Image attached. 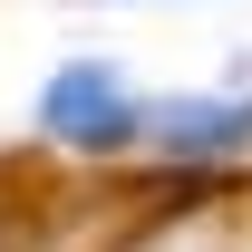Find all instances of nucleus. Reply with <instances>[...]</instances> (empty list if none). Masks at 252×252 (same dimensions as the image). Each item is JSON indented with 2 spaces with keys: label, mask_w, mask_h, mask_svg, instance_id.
Wrapping results in <instances>:
<instances>
[{
  "label": "nucleus",
  "mask_w": 252,
  "mask_h": 252,
  "mask_svg": "<svg viewBox=\"0 0 252 252\" xmlns=\"http://www.w3.org/2000/svg\"><path fill=\"white\" fill-rule=\"evenodd\" d=\"M39 136L49 146H78V156H117V146L146 136V97L126 88L107 59H68L39 88Z\"/></svg>",
  "instance_id": "obj_1"
},
{
  "label": "nucleus",
  "mask_w": 252,
  "mask_h": 252,
  "mask_svg": "<svg viewBox=\"0 0 252 252\" xmlns=\"http://www.w3.org/2000/svg\"><path fill=\"white\" fill-rule=\"evenodd\" d=\"M243 136H252V97H156L136 146H156V156H233Z\"/></svg>",
  "instance_id": "obj_2"
}]
</instances>
